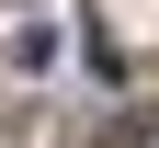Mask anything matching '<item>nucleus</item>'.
<instances>
[{
    "mask_svg": "<svg viewBox=\"0 0 159 148\" xmlns=\"http://www.w3.org/2000/svg\"><path fill=\"white\" fill-rule=\"evenodd\" d=\"M159 137V103H136V114H102V148H148Z\"/></svg>",
    "mask_w": 159,
    "mask_h": 148,
    "instance_id": "nucleus-1",
    "label": "nucleus"
}]
</instances>
